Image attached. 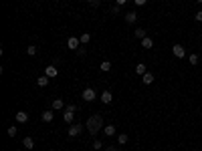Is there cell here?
I'll return each instance as SVG.
<instances>
[{
  "label": "cell",
  "instance_id": "1",
  "mask_svg": "<svg viewBox=\"0 0 202 151\" xmlns=\"http://www.w3.org/2000/svg\"><path fill=\"white\" fill-rule=\"evenodd\" d=\"M85 127H87V131L91 133V135L99 133V129H103V119H101V115H91V117L87 119V123H85Z\"/></svg>",
  "mask_w": 202,
  "mask_h": 151
},
{
  "label": "cell",
  "instance_id": "2",
  "mask_svg": "<svg viewBox=\"0 0 202 151\" xmlns=\"http://www.w3.org/2000/svg\"><path fill=\"white\" fill-rule=\"evenodd\" d=\"M81 97H83V101L91 103V101H95V97H97V91H95V89H91V87H87V89H83Z\"/></svg>",
  "mask_w": 202,
  "mask_h": 151
},
{
  "label": "cell",
  "instance_id": "3",
  "mask_svg": "<svg viewBox=\"0 0 202 151\" xmlns=\"http://www.w3.org/2000/svg\"><path fill=\"white\" fill-rule=\"evenodd\" d=\"M172 53H174L176 59H184V57H186V49H184L182 45H174V46H172Z\"/></svg>",
  "mask_w": 202,
  "mask_h": 151
},
{
  "label": "cell",
  "instance_id": "4",
  "mask_svg": "<svg viewBox=\"0 0 202 151\" xmlns=\"http://www.w3.org/2000/svg\"><path fill=\"white\" fill-rule=\"evenodd\" d=\"M79 45H81V40H79L77 36H69V40H67V49L77 50V49H79Z\"/></svg>",
  "mask_w": 202,
  "mask_h": 151
},
{
  "label": "cell",
  "instance_id": "5",
  "mask_svg": "<svg viewBox=\"0 0 202 151\" xmlns=\"http://www.w3.org/2000/svg\"><path fill=\"white\" fill-rule=\"evenodd\" d=\"M81 131H83V125H79V123L71 125V127H69V137H77Z\"/></svg>",
  "mask_w": 202,
  "mask_h": 151
},
{
  "label": "cell",
  "instance_id": "6",
  "mask_svg": "<svg viewBox=\"0 0 202 151\" xmlns=\"http://www.w3.org/2000/svg\"><path fill=\"white\" fill-rule=\"evenodd\" d=\"M111 101H113V93H111V91H103L101 93V103L103 105H109Z\"/></svg>",
  "mask_w": 202,
  "mask_h": 151
},
{
  "label": "cell",
  "instance_id": "7",
  "mask_svg": "<svg viewBox=\"0 0 202 151\" xmlns=\"http://www.w3.org/2000/svg\"><path fill=\"white\" fill-rule=\"evenodd\" d=\"M103 133H105L107 137H113V135H117V129H115V125H105V127H103Z\"/></svg>",
  "mask_w": 202,
  "mask_h": 151
},
{
  "label": "cell",
  "instance_id": "8",
  "mask_svg": "<svg viewBox=\"0 0 202 151\" xmlns=\"http://www.w3.org/2000/svg\"><path fill=\"white\" fill-rule=\"evenodd\" d=\"M57 73H59V71H57V67H55V64H49V67L45 68V75L49 77V79H53V77H57Z\"/></svg>",
  "mask_w": 202,
  "mask_h": 151
},
{
  "label": "cell",
  "instance_id": "9",
  "mask_svg": "<svg viewBox=\"0 0 202 151\" xmlns=\"http://www.w3.org/2000/svg\"><path fill=\"white\" fill-rule=\"evenodd\" d=\"M141 83H144V85H152L154 83V73H145V75H141Z\"/></svg>",
  "mask_w": 202,
  "mask_h": 151
},
{
  "label": "cell",
  "instance_id": "10",
  "mask_svg": "<svg viewBox=\"0 0 202 151\" xmlns=\"http://www.w3.org/2000/svg\"><path fill=\"white\" fill-rule=\"evenodd\" d=\"M41 119L45 121V123H51V121L55 119V113L53 111H42V115H41Z\"/></svg>",
  "mask_w": 202,
  "mask_h": 151
},
{
  "label": "cell",
  "instance_id": "11",
  "mask_svg": "<svg viewBox=\"0 0 202 151\" xmlns=\"http://www.w3.org/2000/svg\"><path fill=\"white\" fill-rule=\"evenodd\" d=\"M16 121H18V123H27L28 121V113L27 111H18V113H16Z\"/></svg>",
  "mask_w": 202,
  "mask_h": 151
},
{
  "label": "cell",
  "instance_id": "12",
  "mask_svg": "<svg viewBox=\"0 0 202 151\" xmlns=\"http://www.w3.org/2000/svg\"><path fill=\"white\" fill-rule=\"evenodd\" d=\"M141 46H144L145 50H150V49H152V46H154V40H152V38H150V36L141 38Z\"/></svg>",
  "mask_w": 202,
  "mask_h": 151
},
{
  "label": "cell",
  "instance_id": "13",
  "mask_svg": "<svg viewBox=\"0 0 202 151\" xmlns=\"http://www.w3.org/2000/svg\"><path fill=\"white\" fill-rule=\"evenodd\" d=\"M135 20H137V14H135V12H126V22L127 24H134Z\"/></svg>",
  "mask_w": 202,
  "mask_h": 151
},
{
  "label": "cell",
  "instance_id": "14",
  "mask_svg": "<svg viewBox=\"0 0 202 151\" xmlns=\"http://www.w3.org/2000/svg\"><path fill=\"white\" fill-rule=\"evenodd\" d=\"M22 145H24V149H32L34 147V139H32V137H24Z\"/></svg>",
  "mask_w": 202,
  "mask_h": 151
},
{
  "label": "cell",
  "instance_id": "15",
  "mask_svg": "<svg viewBox=\"0 0 202 151\" xmlns=\"http://www.w3.org/2000/svg\"><path fill=\"white\" fill-rule=\"evenodd\" d=\"M37 85H38V87H47V85H49V77H47V75L38 77V79H37Z\"/></svg>",
  "mask_w": 202,
  "mask_h": 151
},
{
  "label": "cell",
  "instance_id": "16",
  "mask_svg": "<svg viewBox=\"0 0 202 151\" xmlns=\"http://www.w3.org/2000/svg\"><path fill=\"white\" fill-rule=\"evenodd\" d=\"M65 103H63V99H55L53 101V109H65Z\"/></svg>",
  "mask_w": 202,
  "mask_h": 151
},
{
  "label": "cell",
  "instance_id": "17",
  "mask_svg": "<svg viewBox=\"0 0 202 151\" xmlns=\"http://www.w3.org/2000/svg\"><path fill=\"white\" fill-rule=\"evenodd\" d=\"M135 73H137V75H145V73H148V68H145V64L144 63H140V64H137V67H135Z\"/></svg>",
  "mask_w": 202,
  "mask_h": 151
},
{
  "label": "cell",
  "instance_id": "18",
  "mask_svg": "<svg viewBox=\"0 0 202 151\" xmlns=\"http://www.w3.org/2000/svg\"><path fill=\"white\" fill-rule=\"evenodd\" d=\"M127 141H130V137H127L126 133H121V135H117V143H119V145H126Z\"/></svg>",
  "mask_w": 202,
  "mask_h": 151
},
{
  "label": "cell",
  "instance_id": "19",
  "mask_svg": "<svg viewBox=\"0 0 202 151\" xmlns=\"http://www.w3.org/2000/svg\"><path fill=\"white\" fill-rule=\"evenodd\" d=\"M99 68H101L103 73H107V71H109V68H111V60H103V63L99 64Z\"/></svg>",
  "mask_w": 202,
  "mask_h": 151
},
{
  "label": "cell",
  "instance_id": "20",
  "mask_svg": "<svg viewBox=\"0 0 202 151\" xmlns=\"http://www.w3.org/2000/svg\"><path fill=\"white\" fill-rule=\"evenodd\" d=\"M73 111H65V115H63V119H65V123H73Z\"/></svg>",
  "mask_w": 202,
  "mask_h": 151
},
{
  "label": "cell",
  "instance_id": "21",
  "mask_svg": "<svg viewBox=\"0 0 202 151\" xmlns=\"http://www.w3.org/2000/svg\"><path fill=\"white\" fill-rule=\"evenodd\" d=\"M37 46H34V45H28V49H27V54H28V57H34V54H37Z\"/></svg>",
  "mask_w": 202,
  "mask_h": 151
},
{
  "label": "cell",
  "instance_id": "22",
  "mask_svg": "<svg viewBox=\"0 0 202 151\" xmlns=\"http://www.w3.org/2000/svg\"><path fill=\"white\" fill-rule=\"evenodd\" d=\"M79 40H81V45H87V42L91 40V34H87V32H85V34H81V38H79Z\"/></svg>",
  "mask_w": 202,
  "mask_h": 151
},
{
  "label": "cell",
  "instance_id": "23",
  "mask_svg": "<svg viewBox=\"0 0 202 151\" xmlns=\"http://www.w3.org/2000/svg\"><path fill=\"white\" fill-rule=\"evenodd\" d=\"M135 36L137 38H145V28H135Z\"/></svg>",
  "mask_w": 202,
  "mask_h": 151
},
{
  "label": "cell",
  "instance_id": "24",
  "mask_svg": "<svg viewBox=\"0 0 202 151\" xmlns=\"http://www.w3.org/2000/svg\"><path fill=\"white\" fill-rule=\"evenodd\" d=\"M188 60H190V64H198V54H190V59H188Z\"/></svg>",
  "mask_w": 202,
  "mask_h": 151
},
{
  "label": "cell",
  "instance_id": "25",
  "mask_svg": "<svg viewBox=\"0 0 202 151\" xmlns=\"http://www.w3.org/2000/svg\"><path fill=\"white\" fill-rule=\"evenodd\" d=\"M119 12H121V6H117V4L111 6V14H119Z\"/></svg>",
  "mask_w": 202,
  "mask_h": 151
},
{
  "label": "cell",
  "instance_id": "26",
  "mask_svg": "<svg viewBox=\"0 0 202 151\" xmlns=\"http://www.w3.org/2000/svg\"><path fill=\"white\" fill-rule=\"evenodd\" d=\"M8 135H10V137L16 135V127H14V125H12V127H8Z\"/></svg>",
  "mask_w": 202,
  "mask_h": 151
},
{
  "label": "cell",
  "instance_id": "27",
  "mask_svg": "<svg viewBox=\"0 0 202 151\" xmlns=\"http://www.w3.org/2000/svg\"><path fill=\"white\" fill-rule=\"evenodd\" d=\"M93 147H95V149H101V147H103V143H101L99 139H95V141H93Z\"/></svg>",
  "mask_w": 202,
  "mask_h": 151
},
{
  "label": "cell",
  "instance_id": "28",
  "mask_svg": "<svg viewBox=\"0 0 202 151\" xmlns=\"http://www.w3.org/2000/svg\"><path fill=\"white\" fill-rule=\"evenodd\" d=\"M194 18L198 20V22H202V10H196V14H194Z\"/></svg>",
  "mask_w": 202,
  "mask_h": 151
},
{
  "label": "cell",
  "instance_id": "29",
  "mask_svg": "<svg viewBox=\"0 0 202 151\" xmlns=\"http://www.w3.org/2000/svg\"><path fill=\"white\" fill-rule=\"evenodd\" d=\"M65 111H73V113H75V111H77V105H67Z\"/></svg>",
  "mask_w": 202,
  "mask_h": 151
},
{
  "label": "cell",
  "instance_id": "30",
  "mask_svg": "<svg viewBox=\"0 0 202 151\" xmlns=\"http://www.w3.org/2000/svg\"><path fill=\"white\" fill-rule=\"evenodd\" d=\"M134 2H135V6H144V4L148 2V0H134Z\"/></svg>",
  "mask_w": 202,
  "mask_h": 151
},
{
  "label": "cell",
  "instance_id": "31",
  "mask_svg": "<svg viewBox=\"0 0 202 151\" xmlns=\"http://www.w3.org/2000/svg\"><path fill=\"white\" fill-rule=\"evenodd\" d=\"M77 53H79V57H85V54H87V50H85V49H79Z\"/></svg>",
  "mask_w": 202,
  "mask_h": 151
},
{
  "label": "cell",
  "instance_id": "32",
  "mask_svg": "<svg viewBox=\"0 0 202 151\" xmlns=\"http://www.w3.org/2000/svg\"><path fill=\"white\" fill-rule=\"evenodd\" d=\"M126 2H127V0H115V4H117V6H123Z\"/></svg>",
  "mask_w": 202,
  "mask_h": 151
},
{
  "label": "cell",
  "instance_id": "33",
  "mask_svg": "<svg viewBox=\"0 0 202 151\" xmlns=\"http://www.w3.org/2000/svg\"><path fill=\"white\" fill-rule=\"evenodd\" d=\"M105 151H119L117 147H113V145H109V147H105Z\"/></svg>",
  "mask_w": 202,
  "mask_h": 151
},
{
  "label": "cell",
  "instance_id": "34",
  "mask_svg": "<svg viewBox=\"0 0 202 151\" xmlns=\"http://www.w3.org/2000/svg\"><path fill=\"white\" fill-rule=\"evenodd\" d=\"M85 2H91V4H93V2H95V0H85Z\"/></svg>",
  "mask_w": 202,
  "mask_h": 151
},
{
  "label": "cell",
  "instance_id": "35",
  "mask_svg": "<svg viewBox=\"0 0 202 151\" xmlns=\"http://www.w3.org/2000/svg\"><path fill=\"white\" fill-rule=\"evenodd\" d=\"M196 2H200V4H202V0H196Z\"/></svg>",
  "mask_w": 202,
  "mask_h": 151
},
{
  "label": "cell",
  "instance_id": "36",
  "mask_svg": "<svg viewBox=\"0 0 202 151\" xmlns=\"http://www.w3.org/2000/svg\"><path fill=\"white\" fill-rule=\"evenodd\" d=\"M45 2H47V0H45Z\"/></svg>",
  "mask_w": 202,
  "mask_h": 151
}]
</instances>
